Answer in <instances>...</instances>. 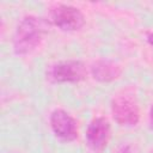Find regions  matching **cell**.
Masks as SVG:
<instances>
[{
	"label": "cell",
	"instance_id": "1",
	"mask_svg": "<svg viewBox=\"0 0 153 153\" xmlns=\"http://www.w3.org/2000/svg\"><path fill=\"white\" fill-rule=\"evenodd\" d=\"M44 33L43 22L36 17H25L17 27L13 39L14 51L18 55L31 53L41 42Z\"/></svg>",
	"mask_w": 153,
	"mask_h": 153
},
{
	"label": "cell",
	"instance_id": "2",
	"mask_svg": "<svg viewBox=\"0 0 153 153\" xmlns=\"http://www.w3.org/2000/svg\"><path fill=\"white\" fill-rule=\"evenodd\" d=\"M111 111L114 120L122 126H134L140 117L136 102L127 94L117 96L112 99Z\"/></svg>",
	"mask_w": 153,
	"mask_h": 153
},
{
	"label": "cell",
	"instance_id": "3",
	"mask_svg": "<svg viewBox=\"0 0 153 153\" xmlns=\"http://www.w3.org/2000/svg\"><path fill=\"white\" fill-rule=\"evenodd\" d=\"M51 22L63 31H75L84 26L85 18L82 13L73 6L60 5L55 7L51 13Z\"/></svg>",
	"mask_w": 153,
	"mask_h": 153
},
{
	"label": "cell",
	"instance_id": "4",
	"mask_svg": "<svg viewBox=\"0 0 153 153\" xmlns=\"http://www.w3.org/2000/svg\"><path fill=\"white\" fill-rule=\"evenodd\" d=\"M50 75L53 80L57 82H76L85 79L86 68L80 61H62L51 67Z\"/></svg>",
	"mask_w": 153,
	"mask_h": 153
},
{
	"label": "cell",
	"instance_id": "5",
	"mask_svg": "<svg viewBox=\"0 0 153 153\" xmlns=\"http://www.w3.org/2000/svg\"><path fill=\"white\" fill-rule=\"evenodd\" d=\"M110 136V126L103 117H97L91 121L86 130V140L88 146L97 152L105 148Z\"/></svg>",
	"mask_w": 153,
	"mask_h": 153
},
{
	"label": "cell",
	"instance_id": "6",
	"mask_svg": "<svg viewBox=\"0 0 153 153\" xmlns=\"http://www.w3.org/2000/svg\"><path fill=\"white\" fill-rule=\"evenodd\" d=\"M50 126L56 136L72 141L78 136L76 123L65 110H55L50 116Z\"/></svg>",
	"mask_w": 153,
	"mask_h": 153
},
{
	"label": "cell",
	"instance_id": "7",
	"mask_svg": "<svg viewBox=\"0 0 153 153\" xmlns=\"http://www.w3.org/2000/svg\"><path fill=\"white\" fill-rule=\"evenodd\" d=\"M122 73V69L118 65L109 60H99L92 66V75L94 79L108 82L117 79Z\"/></svg>",
	"mask_w": 153,
	"mask_h": 153
},
{
	"label": "cell",
	"instance_id": "8",
	"mask_svg": "<svg viewBox=\"0 0 153 153\" xmlns=\"http://www.w3.org/2000/svg\"><path fill=\"white\" fill-rule=\"evenodd\" d=\"M114 153H133V152H131L130 146H128V145H121V146H118L114 151Z\"/></svg>",
	"mask_w": 153,
	"mask_h": 153
},
{
	"label": "cell",
	"instance_id": "9",
	"mask_svg": "<svg viewBox=\"0 0 153 153\" xmlns=\"http://www.w3.org/2000/svg\"><path fill=\"white\" fill-rule=\"evenodd\" d=\"M149 124H151V128L153 129V106L151 108V112H149Z\"/></svg>",
	"mask_w": 153,
	"mask_h": 153
},
{
	"label": "cell",
	"instance_id": "10",
	"mask_svg": "<svg viewBox=\"0 0 153 153\" xmlns=\"http://www.w3.org/2000/svg\"><path fill=\"white\" fill-rule=\"evenodd\" d=\"M147 39H148V43H149L151 45H153V33H149V35L147 36Z\"/></svg>",
	"mask_w": 153,
	"mask_h": 153
}]
</instances>
